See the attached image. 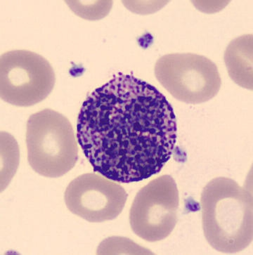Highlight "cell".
I'll return each mask as SVG.
<instances>
[{"mask_svg":"<svg viewBox=\"0 0 253 255\" xmlns=\"http://www.w3.org/2000/svg\"><path fill=\"white\" fill-rule=\"evenodd\" d=\"M155 75L172 97L186 104L208 102L218 95L222 85L216 64L191 53L162 56L155 63Z\"/></svg>","mask_w":253,"mask_h":255,"instance_id":"obj_4","label":"cell"},{"mask_svg":"<svg viewBox=\"0 0 253 255\" xmlns=\"http://www.w3.org/2000/svg\"><path fill=\"white\" fill-rule=\"evenodd\" d=\"M126 199L127 193L123 186L94 173L75 178L64 194L69 211L91 223L115 220L123 212Z\"/></svg>","mask_w":253,"mask_h":255,"instance_id":"obj_7","label":"cell"},{"mask_svg":"<svg viewBox=\"0 0 253 255\" xmlns=\"http://www.w3.org/2000/svg\"><path fill=\"white\" fill-rule=\"evenodd\" d=\"M225 60L231 78L237 85L253 90V35L234 39L226 50Z\"/></svg>","mask_w":253,"mask_h":255,"instance_id":"obj_8","label":"cell"},{"mask_svg":"<svg viewBox=\"0 0 253 255\" xmlns=\"http://www.w3.org/2000/svg\"><path fill=\"white\" fill-rule=\"evenodd\" d=\"M50 63L40 54L13 50L0 57V97L19 107H29L44 100L55 85Z\"/></svg>","mask_w":253,"mask_h":255,"instance_id":"obj_5","label":"cell"},{"mask_svg":"<svg viewBox=\"0 0 253 255\" xmlns=\"http://www.w3.org/2000/svg\"><path fill=\"white\" fill-rule=\"evenodd\" d=\"M66 3L75 14L88 20H97L105 17L108 12L99 10L111 11L112 1H67Z\"/></svg>","mask_w":253,"mask_h":255,"instance_id":"obj_9","label":"cell"},{"mask_svg":"<svg viewBox=\"0 0 253 255\" xmlns=\"http://www.w3.org/2000/svg\"><path fill=\"white\" fill-rule=\"evenodd\" d=\"M179 205V191L172 176L153 179L135 196L129 211L131 230L150 243L166 239L177 224Z\"/></svg>","mask_w":253,"mask_h":255,"instance_id":"obj_6","label":"cell"},{"mask_svg":"<svg viewBox=\"0 0 253 255\" xmlns=\"http://www.w3.org/2000/svg\"><path fill=\"white\" fill-rule=\"evenodd\" d=\"M177 131L166 97L123 73L89 95L77 123L78 143L94 171L124 184L160 172L173 153Z\"/></svg>","mask_w":253,"mask_h":255,"instance_id":"obj_1","label":"cell"},{"mask_svg":"<svg viewBox=\"0 0 253 255\" xmlns=\"http://www.w3.org/2000/svg\"><path fill=\"white\" fill-rule=\"evenodd\" d=\"M29 165L43 177H62L78 160V147L67 118L52 109L31 115L27 122Z\"/></svg>","mask_w":253,"mask_h":255,"instance_id":"obj_3","label":"cell"},{"mask_svg":"<svg viewBox=\"0 0 253 255\" xmlns=\"http://www.w3.org/2000/svg\"><path fill=\"white\" fill-rule=\"evenodd\" d=\"M201 203L203 233L213 249L234 254L252 244V191L230 178H215L203 189Z\"/></svg>","mask_w":253,"mask_h":255,"instance_id":"obj_2","label":"cell"}]
</instances>
